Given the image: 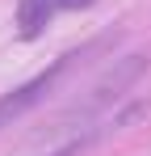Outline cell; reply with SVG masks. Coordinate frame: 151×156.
<instances>
[{
	"label": "cell",
	"instance_id": "1",
	"mask_svg": "<svg viewBox=\"0 0 151 156\" xmlns=\"http://www.w3.org/2000/svg\"><path fill=\"white\" fill-rule=\"evenodd\" d=\"M76 59H80V55H63V59H55L46 72H38L34 80H25L21 89H13L8 97H0V127H13V122L21 118L25 110H34L38 101H46V93L55 89V84H59V76L72 68Z\"/></svg>",
	"mask_w": 151,
	"mask_h": 156
},
{
	"label": "cell",
	"instance_id": "3",
	"mask_svg": "<svg viewBox=\"0 0 151 156\" xmlns=\"http://www.w3.org/2000/svg\"><path fill=\"white\" fill-rule=\"evenodd\" d=\"M80 148H84V144H76V139H72V144H63V148H55V152H50V156H76V152H80Z\"/></svg>",
	"mask_w": 151,
	"mask_h": 156
},
{
	"label": "cell",
	"instance_id": "2",
	"mask_svg": "<svg viewBox=\"0 0 151 156\" xmlns=\"http://www.w3.org/2000/svg\"><path fill=\"white\" fill-rule=\"evenodd\" d=\"M97 0H21L17 9V26H21V38H38L42 30L59 17V13H72V9H88Z\"/></svg>",
	"mask_w": 151,
	"mask_h": 156
}]
</instances>
